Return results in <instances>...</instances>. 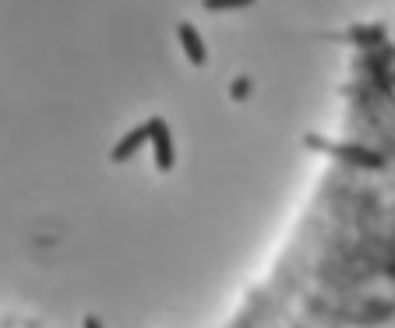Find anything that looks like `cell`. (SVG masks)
<instances>
[{
  "mask_svg": "<svg viewBox=\"0 0 395 328\" xmlns=\"http://www.w3.org/2000/svg\"><path fill=\"white\" fill-rule=\"evenodd\" d=\"M152 145H156V159H159V166L166 170L170 163H173V141H170V131L156 120L152 124Z\"/></svg>",
  "mask_w": 395,
  "mask_h": 328,
  "instance_id": "cell-1",
  "label": "cell"
},
{
  "mask_svg": "<svg viewBox=\"0 0 395 328\" xmlns=\"http://www.w3.org/2000/svg\"><path fill=\"white\" fill-rule=\"evenodd\" d=\"M145 138H152V124H148V127H138V131H131V134H127V138H124V141L113 148V159H127V155H131V152H134V148H138Z\"/></svg>",
  "mask_w": 395,
  "mask_h": 328,
  "instance_id": "cell-2",
  "label": "cell"
},
{
  "mask_svg": "<svg viewBox=\"0 0 395 328\" xmlns=\"http://www.w3.org/2000/svg\"><path fill=\"white\" fill-rule=\"evenodd\" d=\"M180 39H184L188 60H191V64H205V46H201V39L195 35V28H191V25H180Z\"/></svg>",
  "mask_w": 395,
  "mask_h": 328,
  "instance_id": "cell-3",
  "label": "cell"
},
{
  "mask_svg": "<svg viewBox=\"0 0 395 328\" xmlns=\"http://www.w3.org/2000/svg\"><path fill=\"white\" fill-rule=\"evenodd\" d=\"M85 328H96V322H89V325H85Z\"/></svg>",
  "mask_w": 395,
  "mask_h": 328,
  "instance_id": "cell-4",
  "label": "cell"
}]
</instances>
